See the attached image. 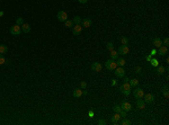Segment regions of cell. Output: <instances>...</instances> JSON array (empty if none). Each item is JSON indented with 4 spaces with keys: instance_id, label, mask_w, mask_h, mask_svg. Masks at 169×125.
Segmentation results:
<instances>
[{
    "instance_id": "1",
    "label": "cell",
    "mask_w": 169,
    "mask_h": 125,
    "mask_svg": "<svg viewBox=\"0 0 169 125\" xmlns=\"http://www.w3.org/2000/svg\"><path fill=\"white\" fill-rule=\"evenodd\" d=\"M120 90H121V92L123 94V95H125V96H130V95H131V86H130L129 82H124L123 85H121Z\"/></svg>"
},
{
    "instance_id": "2",
    "label": "cell",
    "mask_w": 169,
    "mask_h": 125,
    "mask_svg": "<svg viewBox=\"0 0 169 125\" xmlns=\"http://www.w3.org/2000/svg\"><path fill=\"white\" fill-rule=\"evenodd\" d=\"M105 66H106L107 70H109V71H114L115 69H116L117 64H116V61H115V60L109 59V60H107L106 62H105Z\"/></svg>"
},
{
    "instance_id": "3",
    "label": "cell",
    "mask_w": 169,
    "mask_h": 125,
    "mask_svg": "<svg viewBox=\"0 0 169 125\" xmlns=\"http://www.w3.org/2000/svg\"><path fill=\"white\" fill-rule=\"evenodd\" d=\"M22 32V28L19 25H15V26H11L10 27V34L14 35V36H19V34Z\"/></svg>"
},
{
    "instance_id": "4",
    "label": "cell",
    "mask_w": 169,
    "mask_h": 125,
    "mask_svg": "<svg viewBox=\"0 0 169 125\" xmlns=\"http://www.w3.org/2000/svg\"><path fill=\"white\" fill-rule=\"evenodd\" d=\"M115 76L117 78H124L125 76V70L123 69V66H116V69H115Z\"/></svg>"
},
{
    "instance_id": "5",
    "label": "cell",
    "mask_w": 169,
    "mask_h": 125,
    "mask_svg": "<svg viewBox=\"0 0 169 125\" xmlns=\"http://www.w3.org/2000/svg\"><path fill=\"white\" fill-rule=\"evenodd\" d=\"M143 95H144L143 89H141V88H136L135 90H133V96H134V98H136V99L143 98Z\"/></svg>"
},
{
    "instance_id": "6",
    "label": "cell",
    "mask_w": 169,
    "mask_h": 125,
    "mask_svg": "<svg viewBox=\"0 0 169 125\" xmlns=\"http://www.w3.org/2000/svg\"><path fill=\"white\" fill-rule=\"evenodd\" d=\"M117 52H118V54L125 55V54H127V53L130 52V48H127V45H123V44H122L121 46L117 48Z\"/></svg>"
},
{
    "instance_id": "7",
    "label": "cell",
    "mask_w": 169,
    "mask_h": 125,
    "mask_svg": "<svg viewBox=\"0 0 169 125\" xmlns=\"http://www.w3.org/2000/svg\"><path fill=\"white\" fill-rule=\"evenodd\" d=\"M56 17H58V19H59L60 22H66V19H68V14H66V11H63V10H61V11H59L58 12V15H56Z\"/></svg>"
},
{
    "instance_id": "8",
    "label": "cell",
    "mask_w": 169,
    "mask_h": 125,
    "mask_svg": "<svg viewBox=\"0 0 169 125\" xmlns=\"http://www.w3.org/2000/svg\"><path fill=\"white\" fill-rule=\"evenodd\" d=\"M81 30H82V26L80 24H78V25H74L72 27V34H73L74 36H78V35H80L81 34Z\"/></svg>"
},
{
    "instance_id": "9",
    "label": "cell",
    "mask_w": 169,
    "mask_h": 125,
    "mask_svg": "<svg viewBox=\"0 0 169 125\" xmlns=\"http://www.w3.org/2000/svg\"><path fill=\"white\" fill-rule=\"evenodd\" d=\"M144 97V103L145 104H152L154 101V96L152 94H147V95H143Z\"/></svg>"
},
{
    "instance_id": "10",
    "label": "cell",
    "mask_w": 169,
    "mask_h": 125,
    "mask_svg": "<svg viewBox=\"0 0 169 125\" xmlns=\"http://www.w3.org/2000/svg\"><path fill=\"white\" fill-rule=\"evenodd\" d=\"M159 55H167L168 53V46H165V45H161V46H159L158 48V51H157Z\"/></svg>"
},
{
    "instance_id": "11",
    "label": "cell",
    "mask_w": 169,
    "mask_h": 125,
    "mask_svg": "<svg viewBox=\"0 0 169 125\" xmlns=\"http://www.w3.org/2000/svg\"><path fill=\"white\" fill-rule=\"evenodd\" d=\"M121 108L127 113V112H130V110L132 109V105H131L129 101H123V103L121 104Z\"/></svg>"
},
{
    "instance_id": "12",
    "label": "cell",
    "mask_w": 169,
    "mask_h": 125,
    "mask_svg": "<svg viewBox=\"0 0 169 125\" xmlns=\"http://www.w3.org/2000/svg\"><path fill=\"white\" fill-rule=\"evenodd\" d=\"M91 24H92V22H91V19H90V18H84V19H82V20H81V26H82V27H84V28H88V27H90V26H91Z\"/></svg>"
},
{
    "instance_id": "13",
    "label": "cell",
    "mask_w": 169,
    "mask_h": 125,
    "mask_svg": "<svg viewBox=\"0 0 169 125\" xmlns=\"http://www.w3.org/2000/svg\"><path fill=\"white\" fill-rule=\"evenodd\" d=\"M90 68H91V70H92V71H95V72H100V71H102V68H103V66H102V64H100V63L95 62V63H92Z\"/></svg>"
},
{
    "instance_id": "14",
    "label": "cell",
    "mask_w": 169,
    "mask_h": 125,
    "mask_svg": "<svg viewBox=\"0 0 169 125\" xmlns=\"http://www.w3.org/2000/svg\"><path fill=\"white\" fill-rule=\"evenodd\" d=\"M136 106L139 109H144L145 108V103H144V100L142 98H140V99L136 100Z\"/></svg>"
},
{
    "instance_id": "15",
    "label": "cell",
    "mask_w": 169,
    "mask_h": 125,
    "mask_svg": "<svg viewBox=\"0 0 169 125\" xmlns=\"http://www.w3.org/2000/svg\"><path fill=\"white\" fill-rule=\"evenodd\" d=\"M152 44H153L156 48H159V46H161V45H162L161 38H159V37H154L153 40H152Z\"/></svg>"
},
{
    "instance_id": "16",
    "label": "cell",
    "mask_w": 169,
    "mask_h": 125,
    "mask_svg": "<svg viewBox=\"0 0 169 125\" xmlns=\"http://www.w3.org/2000/svg\"><path fill=\"white\" fill-rule=\"evenodd\" d=\"M121 115L118 114V113H116L115 115H113L112 116V123L113 124H118V122H120V119H121Z\"/></svg>"
},
{
    "instance_id": "17",
    "label": "cell",
    "mask_w": 169,
    "mask_h": 125,
    "mask_svg": "<svg viewBox=\"0 0 169 125\" xmlns=\"http://www.w3.org/2000/svg\"><path fill=\"white\" fill-rule=\"evenodd\" d=\"M73 97H76V98H78V97H81V95H82V90H81V88H76L73 90Z\"/></svg>"
},
{
    "instance_id": "18",
    "label": "cell",
    "mask_w": 169,
    "mask_h": 125,
    "mask_svg": "<svg viewBox=\"0 0 169 125\" xmlns=\"http://www.w3.org/2000/svg\"><path fill=\"white\" fill-rule=\"evenodd\" d=\"M20 28H22V32H24V33H28V32L30 30V26L28 25V24H25V23H24Z\"/></svg>"
},
{
    "instance_id": "19",
    "label": "cell",
    "mask_w": 169,
    "mask_h": 125,
    "mask_svg": "<svg viewBox=\"0 0 169 125\" xmlns=\"http://www.w3.org/2000/svg\"><path fill=\"white\" fill-rule=\"evenodd\" d=\"M116 64L117 66H124L126 64V61L123 58H120V59H116Z\"/></svg>"
},
{
    "instance_id": "20",
    "label": "cell",
    "mask_w": 169,
    "mask_h": 125,
    "mask_svg": "<svg viewBox=\"0 0 169 125\" xmlns=\"http://www.w3.org/2000/svg\"><path fill=\"white\" fill-rule=\"evenodd\" d=\"M165 71H166V69L165 68H163V66H157V72H156V73H157V76H161V74H163L165 73Z\"/></svg>"
},
{
    "instance_id": "21",
    "label": "cell",
    "mask_w": 169,
    "mask_h": 125,
    "mask_svg": "<svg viewBox=\"0 0 169 125\" xmlns=\"http://www.w3.org/2000/svg\"><path fill=\"white\" fill-rule=\"evenodd\" d=\"M129 83L131 87H136V86L139 85V80L138 79H132V80L129 81Z\"/></svg>"
},
{
    "instance_id": "22",
    "label": "cell",
    "mask_w": 169,
    "mask_h": 125,
    "mask_svg": "<svg viewBox=\"0 0 169 125\" xmlns=\"http://www.w3.org/2000/svg\"><path fill=\"white\" fill-rule=\"evenodd\" d=\"M7 51H8L7 45H4V44L0 45V54H4V53H6Z\"/></svg>"
},
{
    "instance_id": "23",
    "label": "cell",
    "mask_w": 169,
    "mask_h": 125,
    "mask_svg": "<svg viewBox=\"0 0 169 125\" xmlns=\"http://www.w3.org/2000/svg\"><path fill=\"white\" fill-rule=\"evenodd\" d=\"M72 22H73V25H78V24H81V18L79 16H76L73 19H72Z\"/></svg>"
},
{
    "instance_id": "24",
    "label": "cell",
    "mask_w": 169,
    "mask_h": 125,
    "mask_svg": "<svg viewBox=\"0 0 169 125\" xmlns=\"http://www.w3.org/2000/svg\"><path fill=\"white\" fill-rule=\"evenodd\" d=\"M162 91H163V96H165V98H166V99H168V98H169L168 86H165V87H163V90H162Z\"/></svg>"
},
{
    "instance_id": "25",
    "label": "cell",
    "mask_w": 169,
    "mask_h": 125,
    "mask_svg": "<svg viewBox=\"0 0 169 125\" xmlns=\"http://www.w3.org/2000/svg\"><path fill=\"white\" fill-rule=\"evenodd\" d=\"M117 52L116 51H114V50H112L110 51V59H113V60H116L117 59Z\"/></svg>"
},
{
    "instance_id": "26",
    "label": "cell",
    "mask_w": 169,
    "mask_h": 125,
    "mask_svg": "<svg viewBox=\"0 0 169 125\" xmlns=\"http://www.w3.org/2000/svg\"><path fill=\"white\" fill-rule=\"evenodd\" d=\"M150 63H151V65H152V66H158L159 65V61L157 59H151Z\"/></svg>"
},
{
    "instance_id": "27",
    "label": "cell",
    "mask_w": 169,
    "mask_h": 125,
    "mask_svg": "<svg viewBox=\"0 0 169 125\" xmlns=\"http://www.w3.org/2000/svg\"><path fill=\"white\" fill-rule=\"evenodd\" d=\"M64 24H66V27H68V28H70V27L73 26V22H72V20H69V19H66V22H64Z\"/></svg>"
},
{
    "instance_id": "28",
    "label": "cell",
    "mask_w": 169,
    "mask_h": 125,
    "mask_svg": "<svg viewBox=\"0 0 169 125\" xmlns=\"http://www.w3.org/2000/svg\"><path fill=\"white\" fill-rule=\"evenodd\" d=\"M120 124H122V125H130L131 124V121H129V119H126V118H123L121 122H118Z\"/></svg>"
},
{
    "instance_id": "29",
    "label": "cell",
    "mask_w": 169,
    "mask_h": 125,
    "mask_svg": "<svg viewBox=\"0 0 169 125\" xmlns=\"http://www.w3.org/2000/svg\"><path fill=\"white\" fill-rule=\"evenodd\" d=\"M106 48L108 50V51H112V50H114V44L112 43V42H108L106 45Z\"/></svg>"
},
{
    "instance_id": "30",
    "label": "cell",
    "mask_w": 169,
    "mask_h": 125,
    "mask_svg": "<svg viewBox=\"0 0 169 125\" xmlns=\"http://www.w3.org/2000/svg\"><path fill=\"white\" fill-rule=\"evenodd\" d=\"M121 42H122V44L123 45H127V43H129V38H127V37H122Z\"/></svg>"
},
{
    "instance_id": "31",
    "label": "cell",
    "mask_w": 169,
    "mask_h": 125,
    "mask_svg": "<svg viewBox=\"0 0 169 125\" xmlns=\"http://www.w3.org/2000/svg\"><path fill=\"white\" fill-rule=\"evenodd\" d=\"M16 23H17V25L22 26L23 24H24V19H23V18H20V17H19V18H17V19H16Z\"/></svg>"
},
{
    "instance_id": "32",
    "label": "cell",
    "mask_w": 169,
    "mask_h": 125,
    "mask_svg": "<svg viewBox=\"0 0 169 125\" xmlns=\"http://www.w3.org/2000/svg\"><path fill=\"white\" fill-rule=\"evenodd\" d=\"M113 109H114V112H115V113H120V112H121V110H122V108H121V106H118V105H115Z\"/></svg>"
},
{
    "instance_id": "33",
    "label": "cell",
    "mask_w": 169,
    "mask_h": 125,
    "mask_svg": "<svg viewBox=\"0 0 169 125\" xmlns=\"http://www.w3.org/2000/svg\"><path fill=\"white\" fill-rule=\"evenodd\" d=\"M80 88L81 89H86V88H87V82H86V81H81V82H80Z\"/></svg>"
},
{
    "instance_id": "34",
    "label": "cell",
    "mask_w": 169,
    "mask_h": 125,
    "mask_svg": "<svg viewBox=\"0 0 169 125\" xmlns=\"http://www.w3.org/2000/svg\"><path fill=\"white\" fill-rule=\"evenodd\" d=\"M5 63H6V59L4 58L2 54H0V65H1V64H5Z\"/></svg>"
},
{
    "instance_id": "35",
    "label": "cell",
    "mask_w": 169,
    "mask_h": 125,
    "mask_svg": "<svg viewBox=\"0 0 169 125\" xmlns=\"http://www.w3.org/2000/svg\"><path fill=\"white\" fill-rule=\"evenodd\" d=\"M118 114L121 115V117H122V118H125V117H126V112H125V110H123V109H122L121 112L118 113Z\"/></svg>"
},
{
    "instance_id": "36",
    "label": "cell",
    "mask_w": 169,
    "mask_h": 125,
    "mask_svg": "<svg viewBox=\"0 0 169 125\" xmlns=\"http://www.w3.org/2000/svg\"><path fill=\"white\" fill-rule=\"evenodd\" d=\"M163 45H165V46H168L169 45V38L168 37H166L165 40H163Z\"/></svg>"
},
{
    "instance_id": "37",
    "label": "cell",
    "mask_w": 169,
    "mask_h": 125,
    "mask_svg": "<svg viewBox=\"0 0 169 125\" xmlns=\"http://www.w3.org/2000/svg\"><path fill=\"white\" fill-rule=\"evenodd\" d=\"M97 124L98 125H105L106 124V121H105V119H99V121L97 122Z\"/></svg>"
},
{
    "instance_id": "38",
    "label": "cell",
    "mask_w": 169,
    "mask_h": 125,
    "mask_svg": "<svg viewBox=\"0 0 169 125\" xmlns=\"http://www.w3.org/2000/svg\"><path fill=\"white\" fill-rule=\"evenodd\" d=\"M156 54H157V50H151V52H150V55H151V56H154Z\"/></svg>"
},
{
    "instance_id": "39",
    "label": "cell",
    "mask_w": 169,
    "mask_h": 125,
    "mask_svg": "<svg viewBox=\"0 0 169 125\" xmlns=\"http://www.w3.org/2000/svg\"><path fill=\"white\" fill-rule=\"evenodd\" d=\"M135 71H136V73H141V66H135Z\"/></svg>"
},
{
    "instance_id": "40",
    "label": "cell",
    "mask_w": 169,
    "mask_h": 125,
    "mask_svg": "<svg viewBox=\"0 0 169 125\" xmlns=\"http://www.w3.org/2000/svg\"><path fill=\"white\" fill-rule=\"evenodd\" d=\"M78 1H79L80 4H87V1H88V0H78Z\"/></svg>"
},
{
    "instance_id": "41",
    "label": "cell",
    "mask_w": 169,
    "mask_h": 125,
    "mask_svg": "<svg viewBox=\"0 0 169 125\" xmlns=\"http://www.w3.org/2000/svg\"><path fill=\"white\" fill-rule=\"evenodd\" d=\"M151 59H152V56H151V55H148V56H147V61H149V62H150Z\"/></svg>"
},
{
    "instance_id": "42",
    "label": "cell",
    "mask_w": 169,
    "mask_h": 125,
    "mask_svg": "<svg viewBox=\"0 0 169 125\" xmlns=\"http://www.w3.org/2000/svg\"><path fill=\"white\" fill-rule=\"evenodd\" d=\"M112 85H113V86L116 85V80H115V79H113V80H112Z\"/></svg>"
},
{
    "instance_id": "43",
    "label": "cell",
    "mask_w": 169,
    "mask_h": 125,
    "mask_svg": "<svg viewBox=\"0 0 169 125\" xmlns=\"http://www.w3.org/2000/svg\"><path fill=\"white\" fill-rule=\"evenodd\" d=\"M89 116L92 117V116H94V112H89Z\"/></svg>"
},
{
    "instance_id": "44",
    "label": "cell",
    "mask_w": 169,
    "mask_h": 125,
    "mask_svg": "<svg viewBox=\"0 0 169 125\" xmlns=\"http://www.w3.org/2000/svg\"><path fill=\"white\" fill-rule=\"evenodd\" d=\"M129 81H130L129 78H125V79H124V82H129Z\"/></svg>"
},
{
    "instance_id": "45",
    "label": "cell",
    "mask_w": 169,
    "mask_h": 125,
    "mask_svg": "<svg viewBox=\"0 0 169 125\" xmlns=\"http://www.w3.org/2000/svg\"><path fill=\"white\" fill-rule=\"evenodd\" d=\"M87 94H88V92H87V90H84V91H82V95H87Z\"/></svg>"
},
{
    "instance_id": "46",
    "label": "cell",
    "mask_w": 169,
    "mask_h": 125,
    "mask_svg": "<svg viewBox=\"0 0 169 125\" xmlns=\"http://www.w3.org/2000/svg\"><path fill=\"white\" fill-rule=\"evenodd\" d=\"M2 15H4V11H0V17H1Z\"/></svg>"
}]
</instances>
